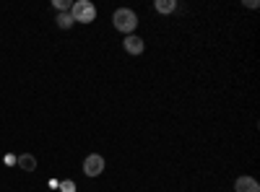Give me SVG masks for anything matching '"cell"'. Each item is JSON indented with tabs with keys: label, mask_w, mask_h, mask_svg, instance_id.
<instances>
[{
	"label": "cell",
	"mask_w": 260,
	"mask_h": 192,
	"mask_svg": "<svg viewBox=\"0 0 260 192\" xmlns=\"http://www.w3.org/2000/svg\"><path fill=\"white\" fill-rule=\"evenodd\" d=\"M112 26H115L120 34H125V36L136 34V29H138V13H136L133 8H117V11L112 13Z\"/></svg>",
	"instance_id": "cell-1"
},
{
	"label": "cell",
	"mask_w": 260,
	"mask_h": 192,
	"mask_svg": "<svg viewBox=\"0 0 260 192\" xmlns=\"http://www.w3.org/2000/svg\"><path fill=\"white\" fill-rule=\"evenodd\" d=\"M96 6L91 3V0H76V3L71 6V16L76 24H94L96 21Z\"/></svg>",
	"instance_id": "cell-2"
},
{
	"label": "cell",
	"mask_w": 260,
	"mask_h": 192,
	"mask_svg": "<svg viewBox=\"0 0 260 192\" xmlns=\"http://www.w3.org/2000/svg\"><path fill=\"white\" fill-rule=\"evenodd\" d=\"M104 166H107L104 156L91 153V156H86V159H83V174H86V177H99V174L104 172Z\"/></svg>",
	"instance_id": "cell-3"
},
{
	"label": "cell",
	"mask_w": 260,
	"mask_h": 192,
	"mask_svg": "<svg viewBox=\"0 0 260 192\" xmlns=\"http://www.w3.org/2000/svg\"><path fill=\"white\" fill-rule=\"evenodd\" d=\"M122 47H125V52H127V55H143L146 42H143L138 34H130V36H125V39H122Z\"/></svg>",
	"instance_id": "cell-4"
},
{
	"label": "cell",
	"mask_w": 260,
	"mask_h": 192,
	"mask_svg": "<svg viewBox=\"0 0 260 192\" xmlns=\"http://www.w3.org/2000/svg\"><path fill=\"white\" fill-rule=\"evenodd\" d=\"M234 192H260V184L255 177H237L234 179Z\"/></svg>",
	"instance_id": "cell-5"
},
{
	"label": "cell",
	"mask_w": 260,
	"mask_h": 192,
	"mask_svg": "<svg viewBox=\"0 0 260 192\" xmlns=\"http://www.w3.org/2000/svg\"><path fill=\"white\" fill-rule=\"evenodd\" d=\"M16 164L24 169V172H34V169H37V156H31V153H21V156L16 159Z\"/></svg>",
	"instance_id": "cell-6"
},
{
	"label": "cell",
	"mask_w": 260,
	"mask_h": 192,
	"mask_svg": "<svg viewBox=\"0 0 260 192\" xmlns=\"http://www.w3.org/2000/svg\"><path fill=\"white\" fill-rule=\"evenodd\" d=\"M154 11L156 13H175L177 11V0H156V3H154Z\"/></svg>",
	"instance_id": "cell-7"
},
{
	"label": "cell",
	"mask_w": 260,
	"mask_h": 192,
	"mask_svg": "<svg viewBox=\"0 0 260 192\" xmlns=\"http://www.w3.org/2000/svg\"><path fill=\"white\" fill-rule=\"evenodd\" d=\"M73 24H76V21H73L71 13H57V26H60V29H71Z\"/></svg>",
	"instance_id": "cell-8"
},
{
	"label": "cell",
	"mask_w": 260,
	"mask_h": 192,
	"mask_svg": "<svg viewBox=\"0 0 260 192\" xmlns=\"http://www.w3.org/2000/svg\"><path fill=\"white\" fill-rule=\"evenodd\" d=\"M71 0H52V8L55 11H60V13H71Z\"/></svg>",
	"instance_id": "cell-9"
}]
</instances>
